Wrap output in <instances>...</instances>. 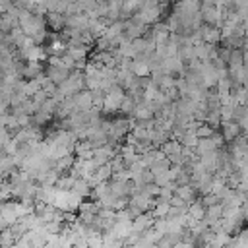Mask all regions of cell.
I'll use <instances>...</instances> for the list:
<instances>
[{"mask_svg": "<svg viewBox=\"0 0 248 248\" xmlns=\"http://www.w3.org/2000/svg\"><path fill=\"white\" fill-rule=\"evenodd\" d=\"M240 130H242V126L234 120H231V122H223V138L225 140H238V134H240Z\"/></svg>", "mask_w": 248, "mask_h": 248, "instance_id": "6da1fadb", "label": "cell"}, {"mask_svg": "<svg viewBox=\"0 0 248 248\" xmlns=\"http://www.w3.org/2000/svg\"><path fill=\"white\" fill-rule=\"evenodd\" d=\"M176 196H178V198H182L188 205H190V203H194V186L180 184V186L176 188Z\"/></svg>", "mask_w": 248, "mask_h": 248, "instance_id": "7a4b0ae2", "label": "cell"}]
</instances>
